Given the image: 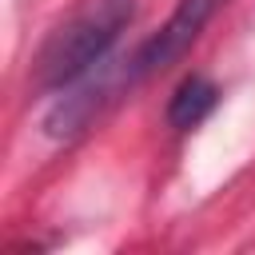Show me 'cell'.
Listing matches in <instances>:
<instances>
[{"label": "cell", "mask_w": 255, "mask_h": 255, "mask_svg": "<svg viewBox=\"0 0 255 255\" xmlns=\"http://www.w3.org/2000/svg\"><path fill=\"white\" fill-rule=\"evenodd\" d=\"M135 20V0H84L68 12L64 24L52 28L36 56V84L48 92H64L100 64H108L112 48Z\"/></svg>", "instance_id": "6da1fadb"}, {"label": "cell", "mask_w": 255, "mask_h": 255, "mask_svg": "<svg viewBox=\"0 0 255 255\" xmlns=\"http://www.w3.org/2000/svg\"><path fill=\"white\" fill-rule=\"evenodd\" d=\"M223 4H227V0H179V4L171 8V16L159 24V32L147 36V40L139 44V52L128 60V64H131V80L139 84V80L171 68V64L199 40V32L207 28V20H211Z\"/></svg>", "instance_id": "7a4b0ae2"}, {"label": "cell", "mask_w": 255, "mask_h": 255, "mask_svg": "<svg viewBox=\"0 0 255 255\" xmlns=\"http://www.w3.org/2000/svg\"><path fill=\"white\" fill-rule=\"evenodd\" d=\"M215 100H219V88H215L207 76H187V80L171 92L167 124L179 128V131H187V128H195V124H203V120L211 116Z\"/></svg>", "instance_id": "3957f363"}]
</instances>
